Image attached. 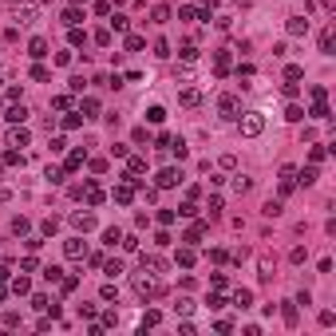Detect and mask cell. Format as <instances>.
Listing matches in <instances>:
<instances>
[{"label":"cell","instance_id":"1","mask_svg":"<svg viewBox=\"0 0 336 336\" xmlns=\"http://www.w3.org/2000/svg\"><path fill=\"white\" fill-rule=\"evenodd\" d=\"M237 131H241V139H261L265 115H261V111H241V115H237Z\"/></svg>","mask_w":336,"mask_h":336},{"label":"cell","instance_id":"2","mask_svg":"<svg viewBox=\"0 0 336 336\" xmlns=\"http://www.w3.org/2000/svg\"><path fill=\"white\" fill-rule=\"evenodd\" d=\"M111 198H115L119 206H131V202H135V174H127L123 182H119V186L111 190Z\"/></svg>","mask_w":336,"mask_h":336},{"label":"cell","instance_id":"3","mask_svg":"<svg viewBox=\"0 0 336 336\" xmlns=\"http://www.w3.org/2000/svg\"><path fill=\"white\" fill-rule=\"evenodd\" d=\"M218 115L226 119V123H230V119H237V115H241V99H237V95H222V99H218Z\"/></svg>","mask_w":336,"mask_h":336},{"label":"cell","instance_id":"4","mask_svg":"<svg viewBox=\"0 0 336 336\" xmlns=\"http://www.w3.org/2000/svg\"><path fill=\"white\" fill-rule=\"evenodd\" d=\"M186 182V174L182 170H174V166H166V170H159V190H170V186H182Z\"/></svg>","mask_w":336,"mask_h":336},{"label":"cell","instance_id":"5","mask_svg":"<svg viewBox=\"0 0 336 336\" xmlns=\"http://www.w3.org/2000/svg\"><path fill=\"white\" fill-rule=\"evenodd\" d=\"M285 32L289 36H309V16H289L285 20Z\"/></svg>","mask_w":336,"mask_h":336},{"label":"cell","instance_id":"6","mask_svg":"<svg viewBox=\"0 0 336 336\" xmlns=\"http://www.w3.org/2000/svg\"><path fill=\"white\" fill-rule=\"evenodd\" d=\"M135 293H139V297H155V293H159L155 273H150V277H135Z\"/></svg>","mask_w":336,"mask_h":336},{"label":"cell","instance_id":"7","mask_svg":"<svg viewBox=\"0 0 336 336\" xmlns=\"http://www.w3.org/2000/svg\"><path fill=\"white\" fill-rule=\"evenodd\" d=\"M273 269H277V261H273L269 253H261V257H257V277H261V281H273Z\"/></svg>","mask_w":336,"mask_h":336},{"label":"cell","instance_id":"8","mask_svg":"<svg viewBox=\"0 0 336 336\" xmlns=\"http://www.w3.org/2000/svg\"><path fill=\"white\" fill-rule=\"evenodd\" d=\"M64 253H68L71 261H79V257L87 253V246H83V237H68V241H64Z\"/></svg>","mask_w":336,"mask_h":336},{"label":"cell","instance_id":"9","mask_svg":"<svg viewBox=\"0 0 336 336\" xmlns=\"http://www.w3.org/2000/svg\"><path fill=\"white\" fill-rule=\"evenodd\" d=\"M142 273H155V277H162V273H166V261L150 253V257H142Z\"/></svg>","mask_w":336,"mask_h":336},{"label":"cell","instance_id":"10","mask_svg":"<svg viewBox=\"0 0 336 336\" xmlns=\"http://www.w3.org/2000/svg\"><path fill=\"white\" fill-rule=\"evenodd\" d=\"M71 226H75L79 233H87V230H95V213H71Z\"/></svg>","mask_w":336,"mask_h":336},{"label":"cell","instance_id":"11","mask_svg":"<svg viewBox=\"0 0 336 336\" xmlns=\"http://www.w3.org/2000/svg\"><path fill=\"white\" fill-rule=\"evenodd\" d=\"M178 103H182V107H202V91H198V87H186V91L178 95Z\"/></svg>","mask_w":336,"mask_h":336},{"label":"cell","instance_id":"12","mask_svg":"<svg viewBox=\"0 0 336 336\" xmlns=\"http://www.w3.org/2000/svg\"><path fill=\"white\" fill-rule=\"evenodd\" d=\"M293 190H297V170L285 166V170H281V194H293Z\"/></svg>","mask_w":336,"mask_h":336},{"label":"cell","instance_id":"13","mask_svg":"<svg viewBox=\"0 0 336 336\" xmlns=\"http://www.w3.org/2000/svg\"><path fill=\"white\" fill-rule=\"evenodd\" d=\"M28 55H32V59H44V55H48V40H44V36H36L32 44H28Z\"/></svg>","mask_w":336,"mask_h":336},{"label":"cell","instance_id":"14","mask_svg":"<svg viewBox=\"0 0 336 336\" xmlns=\"http://www.w3.org/2000/svg\"><path fill=\"white\" fill-rule=\"evenodd\" d=\"M28 139H32V135H28L24 127H12L8 131V146H28Z\"/></svg>","mask_w":336,"mask_h":336},{"label":"cell","instance_id":"15","mask_svg":"<svg viewBox=\"0 0 336 336\" xmlns=\"http://www.w3.org/2000/svg\"><path fill=\"white\" fill-rule=\"evenodd\" d=\"M233 304H237L241 313H246L249 304H253V293H249V289H237V293H233Z\"/></svg>","mask_w":336,"mask_h":336},{"label":"cell","instance_id":"16","mask_svg":"<svg viewBox=\"0 0 336 336\" xmlns=\"http://www.w3.org/2000/svg\"><path fill=\"white\" fill-rule=\"evenodd\" d=\"M32 20H36V8H16V24H24V28H28Z\"/></svg>","mask_w":336,"mask_h":336},{"label":"cell","instance_id":"17","mask_svg":"<svg viewBox=\"0 0 336 336\" xmlns=\"http://www.w3.org/2000/svg\"><path fill=\"white\" fill-rule=\"evenodd\" d=\"M174 313H182V317L194 313V301H190V297H178V301H174Z\"/></svg>","mask_w":336,"mask_h":336},{"label":"cell","instance_id":"18","mask_svg":"<svg viewBox=\"0 0 336 336\" xmlns=\"http://www.w3.org/2000/svg\"><path fill=\"white\" fill-rule=\"evenodd\" d=\"M320 55H332V28L320 32Z\"/></svg>","mask_w":336,"mask_h":336},{"label":"cell","instance_id":"19","mask_svg":"<svg viewBox=\"0 0 336 336\" xmlns=\"http://www.w3.org/2000/svg\"><path fill=\"white\" fill-rule=\"evenodd\" d=\"M261 213H265V218H281V202H277V198H269Z\"/></svg>","mask_w":336,"mask_h":336},{"label":"cell","instance_id":"20","mask_svg":"<svg viewBox=\"0 0 336 336\" xmlns=\"http://www.w3.org/2000/svg\"><path fill=\"white\" fill-rule=\"evenodd\" d=\"M24 119H28V107H24V103L8 111V123H24Z\"/></svg>","mask_w":336,"mask_h":336},{"label":"cell","instance_id":"21","mask_svg":"<svg viewBox=\"0 0 336 336\" xmlns=\"http://www.w3.org/2000/svg\"><path fill=\"white\" fill-rule=\"evenodd\" d=\"M233 190H237V194H246V190H253V178H246V174H241V178H233Z\"/></svg>","mask_w":336,"mask_h":336},{"label":"cell","instance_id":"22","mask_svg":"<svg viewBox=\"0 0 336 336\" xmlns=\"http://www.w3.org/2000/svg\"><path fill=\"white\" fill-rule=\"evenodd\" d=\"M150 20H155V24H166V20H170V8H166V4H159L155 12H150Z\"/></svg>","mask_w":336,"mask_h":336},{"label":"cell","instance_id":"23","mask_svg":"<svg viewBox=\"0 0 336 336\" xmlns=\"http://www.w3.org/2000/svg\"><path fill=\"white\" fill-rule=\"evenodd\" d=\"M111 28L115 32H131V20L127 16H111Z\"/></svg>","mask_w":336,"mask_h":336},{"label":"cell","instance_id":"24","mask_svg":"<svg viewBox=\"0 0 336 336\" xmlns=\"http://www.w3.org/2000/svg\"><path fill=\"white\" fill-rule=\"evenodd\" d=\"M103 273H107L111 281H115V277H123V261H107V269H103Z\"/></svg>","mask_w":336,"mask_h":336},{"label":"cell","instance_id":"25","mask_svg":"<svg viewBox=\"0 0 336 336\" xmlns=\"http://www.w3.org/2000/svg\"><path fill=\"white\" fill-rule=\"evenodd\" d=\"M119 246H123L127 253H135V249H139V237H135V233H127V237H119Z\"/></svg>","mask_w":336,"mask_h":336},{"label":"cell","instance_id":"26","mask_svg":"<svg viewBox=\"0 0 336 336\" xmlns=\"http://www.w3.org/2000/svg\"><path fill=\"white\" fill-rule=\"evenodd\" d=\"M87 202H91V206H103V190H99V186H87Z\"/></svg>","mask_w":336,"mask_h":336},{"label":"cell","instance_id":"27","mask_svg":"<svg viewBox=\"0 0 336 336\" xmlns=\"http://www.w3.org/2000/svg\"><path fill=\"white\" fill-rule=\"evenodd\" d=\"M178 265L190 269V265H194V249H178Z\"/></svg>","mask_w":336,"mask_h":336},{"label":"cell","instance_id":"28","mask_svg":"<svg viewBox=\"0 0 336 336\" xmlns=\"http://www.w3.org/2000/svg\"><path fill=\"white\" fill-rule=\"evenodd\" d=\"M44 178H48V182H55V186H59V182H64V170H59V166H48V170H44Z\"/></svg>","mask_w":336,"mask_h":336},{"label":"cell","instance_id":"29","mask_svg":"<svg viewBox=\"0 0 336 336\" xmlns=\"http://www.w3.org/2000/svg\"><path fill=\"white\" fill-rule=\"evenodd\" d=\"M289 261H293V265H301V261H309V249H304V246H297V249L289 253Z\"/></svg>","mask_w":336,"mask_h":336},{"label":"cell","instance_id":"30","mask_svg":"<svg viewBox=\"0 0 336 336\" xmlns=\"http://www.w3.org/2000/svg\"><path fill=\"white\" fill-rule=\"evenodd\" d=\"M79 20H83V12H79V8H68V12H64V24H68V28H71V24H79Z\"/></svg>","mask_w":336,"mask_h":336},{"label":"cell","instance_id":"31","mask_svg":"<svg viewBox=\"0 0 336 336\" xmlns=\"http://www.w3.org/2000/svg\"><path fill=\"white\" fill-rule=\"evenodd\" d=\"M142 170H146V159H131L127 162V174H142Z\"/></svg>","mask_w":336,"mask_h":336},{"label":"cell","instance_id":"32","mask_svg":"<svg viewBox=\"0 0 336 336\" xmlns=\"http://www.w3.org/2000/svg\"><path fill=\"white\" fill-rule=\"evenodd\" d=\"M146 119H150V123H162V119H166V111H162V107L155 103V107H150V111H146Z\"/></svg>","mask_w":336,"mask_h":336},{"label":"cell","instance_id":"33","mask_svg":"<svg viewBox=\"0 0 336 336\" xmlns=\"http://www.w3.org/2000/svg\"><path fill=\"white\" fill-rule=\"evenodd\" d=\"M297 178H301V182H304V186H313V182H317V166H309V170H301V174H297Z\"/></svg>","mask_w":336,"mask_h":336},{"label":"cell","instance_id":"34","mask_svg":"<svg viewBox=\"0 0 336 336\" xmlns=\"http://www.w3.org/2000/svg\"><path fill=\"white\" fill-rule=\"evenodd\" d=\"M159 320H162V317H159V313H155V309H150V313H142V328H155V324H159Z\"/></svg>","mask_w":336,"mask_h":336},{"label":"cell","instance_id":"35","mask_svg":"<svg viewBox=\"0 0 336 336\" xmlns=\"http://www.w3.org/2000/svg\"><path fill=\"white\" fill-rule=\"evenodd\" d=\"M83 166V150H75V155H68V170H79Z\"/></svg>","mask_w":336,"mask_h":336},{"label":"cell","instance_id":"36","mask_svg":"<svg viewBox=\"0 0 336 336\" xmlns=\"http://www.w3.org/2000/svg\"><path fill=\"white\" fill-rule=\"evenodd\" d=\"M198 237H202V222H198V226H190V230H186V237H182V241H190V246H194Z\"/></svg>","mask_w":336,"mask_h":336},{"label":"cell","instance_id":"37","mask_svg":"<svg viewBox=\"0 0 336 336\" xmlns=\"http://www.w3.org/2000/svg\"><path fill=\"white\" fill-rule=\"evenodd\" d=\"M281 317H285V324H289V328L297 324V309H293V304H285V309H281Z\"/></svg>","mask_w":336,"mask_h":336},{"label":"cell","instance_id":"38","mask_svg":"<svg viewBox=\"0 0 336 336\" xmlns=\"http://www.w3.org/2000/svg\"><path fill=\"white\" fill-rule=\"evenodd\" d=\"M142 44H146L142 36H127V52H142Z\"/></svg>","mask_w":336,"mask_h":336},{"label":"cell","instance_id":"39","mask_svg":"<svg viewBox=\"0 0 336 336\" xmlns=\"http://www.w3.org/2000/svg\"><path fill=\"white\" fill-rule=\"evenodd\" d=\"M44 277H48V281H59V277H64V269H59V265H48Z\"/></svg>","mask_w":336,"mask_h":336},{"label":"cell","instance_id":"40","mask_svg":"<svg viewBox=\"0 0 336 336\" xmlns=\"http://www.w3.org/2000/svg\"><path fill=\"white\" fill-rule=\"evenodd\" d=\"M55 111H71V95H55Z\"/></svg>","mask_w":336,"mask_h":336},{"label":"cell","instance_id":"41","mask_svg":"<svg viewBox=\"0 0 336 336\" xmlns=\"http://www.w3.org/2000/svg\"><path fill=\"white\" fill-rule=\"evenodd\" d=\"M119 237H123L119 230H103V241H107V246H119Z\"/></svg>","mask_w":336,"mask_h":336},{"label":"cell","instance_id":"42","mask_svg":"<svg viewBox=\"0 0 336 336\" xmlns=\"http://www.w3.org/2000/svg\"><path fill=\"white\" fill-rule=\"evenodd\" d=\"M285 119H289V123H301L304 111H301V107H289V111H285Z\"/></svg>","mask_w":336,"mask_h":336},{"label":"cell","instance_id":"43","mask_svg":"<svg viewBox=\"0 0 336 336\" xmlns=\"http://www.w3.org/2000/svg\"><path fill=\"white\" fill-rule=\"evenodd\" d=\"M155 55H159V59H166V55H170V44H166V40H159V44H155Z\"/></svg>","mask_w":336,"mask_h":336},{"label":"cell","instance_id":"44","mask_svg":"<svg viewBox=\"0 0 336 336\" xmlns=\"http://www.w3.org/2000/svg\"><path fill=\"white\" fill-rule=\"evenodd\" d=\"M32 79H36V83H48L52 75H48V68H32Z\"/></svg>","mask_w":336,"mask_h":336},{"label":"cell","instance_id":"45","mask_svg":"<svg viewBox=\"0 0 336 336\" xmlns=\"http://www.w3.org/2000/svg\"><path fill=\"white\" fill-rule=\"evenodd\" d=\"M32 309H52V304H48V297H44V293H36V297H32Z\"/></svg>","mask_w":336,"mask_h":336},{"label":"cell","instance_id":"46","mask_svg":"<svg viewBox=\"0 0 336 336\" xmlns=\"http://www.w3.org/2000/svg\"><path fill=\"white\" fill-rule=\"evenodd\" d=\"M95 12L99 16H111V0H95Z\"/></svg>","mask_w":336,"mask_h":336},{"label":"cell","instance_id":"47","mask_svg":"<svg viewBox=\"0 0 336 336\" xmlns=\"http://www.w3.org/2000/svg\"><path fill=\"white\" fill-rule=\"evenodd\" d=\"M95 44H99V48H107V44H111V32H107V28H103V32H95Z\"/></svg>","mask_w":336,"mask_h":336},{"label":"cell","instance_id":"48","mask_svg":"<svg viewBox=\"0 0 336 336\" xmlns=\"http://www.w3.org/2000/svg\"><path fill=\"white\" fill-rule=\"evenodd\" d=\"M301 75H304V68H289V71H285V79H289V83H297Z\"/></svg>","mask_w":336,"mask_h":336},{"label":"cell","instance_id":"49","mask_svg":"<svg viewBox=\"0 0 336 336\" xmlns=\"http://www.w3.org/2000/svg\"><path fill=\"white\" fill-rule=\"evenodd\" d=\"M12 233H28V218H16L12 222Z\"/></svg>","mask_w":336,"mask_h":336},{"label":"cell","instance_id":"50","mask_svg":"<svg viewBox=\"0 0 336 336\" xmlns=\"http://www.w3.org/2000/svg\"><path fill=\"white\" fill-rule=\"evenodd\" d=\"M320 324H324V328H328V324H336V313H332V309H324V313H320Z\"/></svg>","mask_w":336,"mask_h":336},{"label":"cell","instance_id":"51","mask_svg":"<svg viewBox=\"0 0 336 336\" xmlns=\"http://www.w3.org/2000/svg\"><path fill=\"white\" fill-rule=\"evenodd\" d=\"M40 4H48V0H40Z\"/></svg>","mask_w":336,"mask_h":336}]
</instances>
